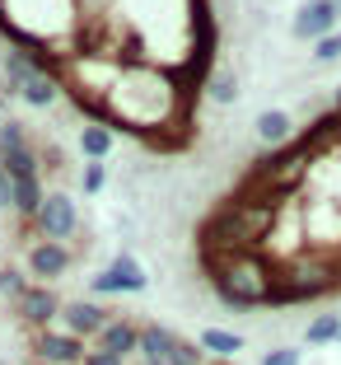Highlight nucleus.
I'll return each mask as SVG.
<instances>
[{"mask_svg": "<svg viewBox=\"0 0 341 365\" xmlns=\"http://www.w3.org/2000/svg\"><path fill=\"white\" fill-rule=\"evenodd\" d=\"M23 262H28V272L38 277V286H52L56 277H65V272H70V248H65V244H52V239H38V244H28Z\"/></svg>", "mask_w": 341, "mask_h": 365, "instance_id": "1a4fd4ad", "label": "nucleus"}, {"mask_svg": "<svg viewBox=\"0 0 341 365\" xmlns=\"http://www.w3.org/2000/svg\"><path fill=\"white\" fill-rule=\"evenodd\" d=\"M80 150H85L89 160L103 164L107 150H112V127H107V122H89V127L80 131Z\"/></svg>", "mask_w": 341, "mask_h": 365, "instance_id": "a211bd4d", "label": "nucleus"}, {"mask_svg": "<svg viewBox=\"0 0 341 365\" xmlns=\"http://www.w3.org/2000/svg\"><path fill=\"white\" fill-rule=\"evenodd\" d=\"M206 277L215 281V295L229 309H262L271 281H276V262L257 248V253H238V258H220V262H201Z\"/></svg>", "mask_w": 341, "mask_h": 365, "instance_id": "f03ea898", "label": "nucleus"}, {"mask_svg": "<svg viewBox=\"0 0 341 365\" xmlns=\"http://www.w3.org/2000/svg\"><path fill=\"white\" fill-rule=\"evenodd\" d=\"M206 365H234V361H206Z\"/></svg>", "mask_w": 341, "mask_h": 365, "instance_id": "bb28decb", "label": "nucleus"}, {"mask_svg": "<svg viewBox=\"0 0 341 365\" xmlns=\"http://www.w3.org/2000/svg\"><path fill=\"white\" fill-rule=\"evenodd\" d=\"M38 71H47V66L38 61V52H10L5 56V94H19V85L33 80Z\"/></svg>", "mask_w": 341, "mask_h": 365, "instance_id": "dca6fc26", "label": "nucleus"}, {"mask_svg": "<svg viewBox=\"0 0 341 365\" xmlns=\"http://www.w3.org/2000/svg\"><path fill=\"white\" fill-rule=\"evenodd\" d=\"M313 61H318V66L341 61V29H337V33H327L322 43H313Z\"/></svg>", "mask_w": 341, "mask_h": 365, "instance_id": "412c9836", "label": "nucleus"}, {"mask_svg": "<svg viewBox=\"0 0 341 365\" xmlns=\"http://www.w3.org/2000/svg\"><path fill=\"white\" fill-rule=\"evenodd\" d=\"M196 346H201L206 356H215V361H234V356L243 351V337L229 333V328H201V333H196Z\"/></svg>", "mask_w": 341, "mask_h": 365, "instance_id": "ddd939ff", "label": "nucleus"}, {"mask_svg": "<svg viewBox=\"0 0 341 365\" xmlns=\"http://www.w3.org/2000/svg\"><path fill=\"white\" fill-rule=\"evenodd\" d=\"M206 94H211L215 103H234V98H238V80H234V71H215V76L206 80Z\"/></svg>", "mask_w": 341, "mask_h": 365, "instance_id": "aec40b11", "label": "nucleus"}, {"mask_svg": "<svg viewBox=\"0 0 341 365\" xmlns=\"http://www.w3.org/2000/svg\"><path fill=\"white\" fill-rule=\"evenodd\" d=\"M85 365H122V356H107V351H98V346H89Z\"/></svg>", "mask_w": 341, "mask_h": 365, "instance_id": "a878e982", "label": "nucleus"}, {"mask_svg": "<svg viewBox=\"0 0 341 365\" xmlns=\"http://www.w3.org/2000/svg\"><path fill=\"white\" fill-rule=\"evenodd\" d=\"M5 173L10 178H33V173H43V160H38V145H19V150H5L0 155Z\"/></svg>", "mask_w": 341, "mask_h": 365, "instance_id": "f3484780", "label": "nucleus"}, {"mask_svg": "<svg viewBox=\"0 0 341 365\" xmlns=\"http://www.w3.org/2000/svg\"><path fill=\"white\" fill-rule=\"evenodd\" d=\"M280 211L262 202H248V197H229L224 206H215L211 215L196 230V248H201V262H220V258H238V253H257V248L271 239Z\"/></svg>", "mask_w": 341, "mask_h": 365, "instance_id": "f257e3e1", "label": "nucleus"}, {"mask_svg": "<svg viewBox=\"0 0 341 365\" xmlns=\"http://www.w3.org/2000/svg\"><path fill=\"white\" fill-rule=\"evenodd\" d=\"M14 304H19V319L28 323V328H38V333L52 328L56 314H61V295H56L52 286H23V295Z\"/></svg>", "mask_w": 341, "mask_h": 365, "instance_id": "9d476101", "label": "nucleus"}, {"mask_svg": "<svg viewBox=\"0 0 341 365\" xmlns=\"http://www.w3.org/2000/svg\"><path fill=\"white\" fill-rule=\"evenodd\" d=\"M0 211H14V178L5 173V164H0Z\"/></svg>", "mask_w": 341, "mask_h": 365, "instance_id": "393cba45", "label": "nucleus"}, {"mask_svg": "<svg viewBox=\"0 0 341 365\" xmlns=\"http://www.w3.org/2000/svg\"><path fill=\"white\" fill-rule=\"evenodd\" d=\"M33 230L43 239H52V244H70L75 235H80V206H75V197L65 192H47L43 211H38V220H33Z\"/></svg>", "mask_w": 341, "mask_h": 365, "instance_id": "20e7f679", "label": "nucleus"}, {"mask_svg": "<svg viewBox=\"0 0 341 365\" xmlns=\"http://www.w3.org/2000/svg\"><path fill=\"white\" fill-rule=\"evenodd\" d=\"M257 140H267L271 150H280L290 136H295V122H290V113H280V108H267V113H257Z\"/></svg>", "mask_w": 341, "mask_h": 365, "instance_id": "f8f14e48", "label": "nucleus"}, {"mask_svg": "<svg viewBox=\"0 0 341 365\" xmlns=\"http://www.w3.org/2000/svg\"><path fill=\"white\" fill-rule=\"evenodd\" d=\"M262 365H299V346H276L262 356Z\"/></svg>", "mask_w": 341, "mask_h": 365, "instance_id": "b1692460", "label": "nucleus"}, {"mask_svg": "<svg viewBox=\"0 0 341 365\" xmlns=\"http://www.w3.org/2000/svg\"><path fill=\"white\" fill-rule=\"evenodd\" d=\"M337 113H341V89H337Z\"/></svg>", "mask_w": 341, "mask_h": 365, "instance_id": "cd10ccee", "label": "nucleus"}, {"mask_svg": "<svg viewBox=\"0 0 341 365\" xmlns=\"http://www.w3.org/2000/svg\"><path fill=\"white\" fill-rule=\"evenodd\" d=\"M145 286H149V272L131 253H117V258L107 262L103 272H94V281H89V290H98V295H140Z\"/></svg>", "mask_w": 341, "mask_h": 365, "instance_id": "39448f33", "label": "nucleus"}, {"mask_svg": "<svg viewBox=\"0 0 341 365\" xmlns=\"http://www.w3.org/2000/svg\"><path fill=\"white\" fill-rule=\"evenodd\" d=\"M94 346H98V351H107V356H122V361H127L131 351H140V323H131V319H112L103 333L94 337Z\"/></svg>", "mask_w": 341, "mask_h": 365, "instance_id": "9b49d317", "label": "nucleus"}, {"mask_svg": "<svg viewBox=\"0 0 341 365\" xmlns=\"http://www.w3.org/2000/svg\"><path fill=\"white\" fill-rule=\"evenodd\" d=\"M19 145H33L23 122H5V127H0V150H19Z\"/></svg>", "mask_w": 341, "mask_h": 365, "instance_id": "5701e85b", "label": "nucleus"}, {"mask_svg": "<svg viewBox=\"0 0 341 365\" xmlns=\"http://www.w3.org/2000/svg\"><path fill=\"white\" fill-rule=\"evenodd\" d=\"M337 0H304L295 14V38H304V43H322L327 33H337Z\"/></svg>", "mask_w": 341, "mask_h": 365, "instance_id": "6e6552de", "label": "nucleus"}, {"mask_svg": "<svg viewBox=\"0 0 341 365\" xmlns=\"http://www.w3.org/2000/svg\"><path fill=\"white\" fill-rule=\"evenodd\" d=\"M0 155H5V150H0Z\"/></svg>", "mask_w": 341, "mask_h": 365, "instance_id": "c756f323", "label": "nucleus"}, {"mask_svg": "<svg viewBox=\"0 0 341 365\" xmlns=\"http://www.w3.org/2000/svg\"><path fill=\"white\" fill-rule=\"evenodd\" d=\"M304 342L309 346H327V342H341V314H318V319L304 328Z\"/></svg>", "mask_w": 341, "mask_h": 365, "instance_id": "6ab92c4d", "label": "nucleus"}, {"mask_svg": "<svg viewBox=\"0 0 341 365\" xmlns=\"http://www.w3.org/2000/svg\"><path fill=\"white\" fill-rule=\"evenodd\" d=\"M56 323H61L70 337H80V342H85V337H98V333H103L107 323H112V314H107L98 300H61Z\"/></svg>", "mask_w": 341, "mask_h": 365, "instance_id": "423d86ee", "label": "nucleus"}, {"mask_svg": "<svg viewBox=\"0 0 341 365\" xmlns=\"http://www.w3.org/2000/svg\"><path fill=\"white\" fill-rule=\"evenodd\" d=\"M47 192H43V173H33V178H14V211L23 215V220H38V211H43Z\"/></svg>", "mask_w": 341, "mask_h": 365, "instance_id": "4468645a", "label": "nucleus"}, {"mask_svg": "<svg viewBox=\"0 0 341 365\" xmlns=\"http://www.w3.org/2000/svg\"><path fill=\"white\" fill-rule=\"evenodd\" d=\"M103 182H107V164L89 160L85 173H80V187H85V192H103Z\"/></svg>", "mask_w": 341, "mask_h": 365, "instance_id": "4be33fe9", "label": "nucleus"}, {"mask_svg": "<svg viewBox=\"0 0 341 365\" xmlns=\"http://www.w3.org/2000/svg\"><path fill=\"white\" fill-rule=\"evenodd\" d=\"M140 361L145 365H206V351L187 337H178L173 328L145 323L140 328Z\"/></svg>", "mask_w": 341, "mask_h": 365, "instance_id": "7ed1b4c3", "label": "nucleus"}, {"mask_svg": "<svg viewBox=\"0 0 341 365\" xmlns=\"http://www.w3.org/2000/svg\"><path fill=\"white\" fill-rule=\"evenodd\" d=\"M56 94H61V80H56L52 71H38L33 80H23V85H19V98L28 108H52Z\"/></svg>", "mask_w": 341, "mask_h": 365, "instance_id": "2eb2a0df", "label": "nucleus"}, {"mask_svg": "<svg viewBox=\"0 0 341 365\" xmlns=\"http://www.w3.org/2000/svg\"><path fill=\"white\" fill-rule=\"evenodd\" d=\"M337 10H341V0H337Z\"/></svg>", "mask_w": 341, "mask_h": 365, "instance_id": "c85d7f7f", "label": "nucleus"}, {"mask_svg": "<svg viewBox=\"0 0 341 365\" xmlns=\"http://www.w3.org/2000/svg\"><path fill=\"white\" fill-rule=\"evenodd\" d=\"M33 356L43 365H85L89 346L80 337H70L65 328H43V333L33 337Z\"/></svg>", "mask_w": 341, "mask_h": 365, "instance_id": "0eeeda50", "label": "nucleus"}]
</instances>
